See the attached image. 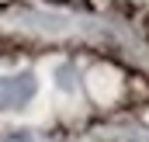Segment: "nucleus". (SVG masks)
<instances>
[]
</instances>
